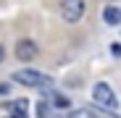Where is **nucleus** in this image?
Returning <instances> with one entry per match:
<instances>
[{
	"instance_id": "423d86ee",
	"label": "nucleus",
	"mask_w": 121,
	"mask_h": 118,
	"mask_svg": "<svg viewBox=\"0 0 121 118\" xmlns=\"http://www.w3.org/2000/svg\"><path fill=\"white\" fill-rule=\"evenodd\" d=\"M53 105H55V108H60V110H66V108H71V102L66 100L63 94H53Z\"/></svg>"
},
{
	"instance_id": "7ed1b4c3",
	"label": "nucleus",
	"mask_w": 121,
	"mask_h": 118,
	"mask_svg": "<svg viewBox=\"0 0 121 118\" xmlns=\"http://www.w3.org/2000/svg\"><path fill=\"white\" fill-rule=\"evenodd\" d=\"M60 16H63V21L76 24L84 16V0H63L60 3Z\"/></svg>"
},
{
	"instance_id": "6e6552de",
	"label": "nucleus",
	"mask_w": 121,
	"mask_h": 118,
	"mask_svg": "<svg viewBox=\"0 0 121 118\" xmlns=\"http://www.w3.org/2000/svg\"><path fill=\"white\" fill-rule=\"evenodd\" d=\"M111 53L113 55H121V45H111Z\"/></svg>"
},
{
	"instance_id": "9b49d317",
	"label": "nucleus",
	"mask_w": 121,
	"mask_h": 118,
	"mask_svg": "<svg viewBox=\"0 0 121 118\" xmlns=\"http://www.w3.org/2000/svg\"><path fill=\"white\" fill-rule=\"evenodd\" d=\"M13 118H26V115H24V113H21V110H18V113H16V115H13Z\"/></svg>"
},
{
	"instance_id": "20e7f679",
	"label": "nucleus",
	"mask_w": 121,
	"mask_h": 118,
	"mask_svg": "<svg viewBox=\"0 0 121 118\" xmlns=\"http://www.w3.org/2000/svg\"><path fill=\"white\" fill-rule=\"evenodd\" d=\"M13 53H16V58H18V61H24V63H26V61H34V58L39 55V47L32 42V39H18Z\"/></svg>"
},
{
	"instance_id": "0eeeda50",
	"label": "nucleus",
	"mask_w": 121,
	"mask_h": 118,
	"mask_svg": "<svg viewBox=\"0 0 121 118\" xmlns=\"http://www.w3.org/2000/svg\"><path fill=\"white\" fill-rule=\"evenodd\" d=\"M71 118H95V115H92L90 110H74V113H71Z\"/></svg>"
},
{
	"instance_id": "1a4fd4ad",
	"label": "nucleus",
	"mask_w": 121,
	"mask_h": 118,
	"mask_svg": "<svg viewBox=\"0 0 121 118\" xmlns=\"http://www.w3.org/2000/svg\"><path fill=\"white\" fill-rule=\"evenodd\" d=\"M3 58H5V50H3V45H0V63H3Z\"/></svg>"
},
{
	"instance_id": "9d476101",
	"label": "nucleus",
	"mask_w": 121,
	"mask_h": 118,
	"mask_svg": "<svg viewBox=\"0 0 121 118\" xmlns=\"http://www.w3.org/2000/svg\"><path fill=\"white\" fill-rule=\"evenodd\" d=\"M3 92H8V87H5V84H0V94H3Z\"/></svg>"
},
{
	"instance_id": "f03ea898",
	"label": "nucleus",
	"mask_w": 121,
	"mask_h": 118,
	"mask_svg": "<svg viewBox=\"0 0 121 118\" xmlns=\"http://www.w3.org/2000/svg\"><path fill=\"white\" fill-rule=\"evenodd\" d=\"M13 79L24 87H34V89H45L50 87V76L42 73V71H32V68H24V71H16Z\"/></svg>"
},
{
	"instance_id": "39448f33",
	"label": "nucleus",
	"mask_w": 121,
	"mask_h": 118,
	"mask_svg": "<svg viewBox=\"0 0 121 118\" xmlns=\"http://www.w3.org/2000/svg\"><path fill=\"white\" fill-rule=\"evenodd\" d=\"M103 21L111 24V26H118V24H121V11H118L116 5H105V11H103Z\"/></svg>"
},
{
	"instance_id": "f257e3e1",
	"label": "nucleus",
	"mask_w": 121,
	"mask_h": 118,
	"mask_svg": "<svg viewBox=\"0 0 121 118\" xmlns=\"http://www.w3.org/2000/svg\"><path fill=\"white\" fill-rule=\"evenodd\" d=\"M92 100H95V105H97V108H103V110H108V113H113V110H116V105H118L113 89H111L105 81H97V84L92 87Z\"/></svg>"
}]
</instances>
